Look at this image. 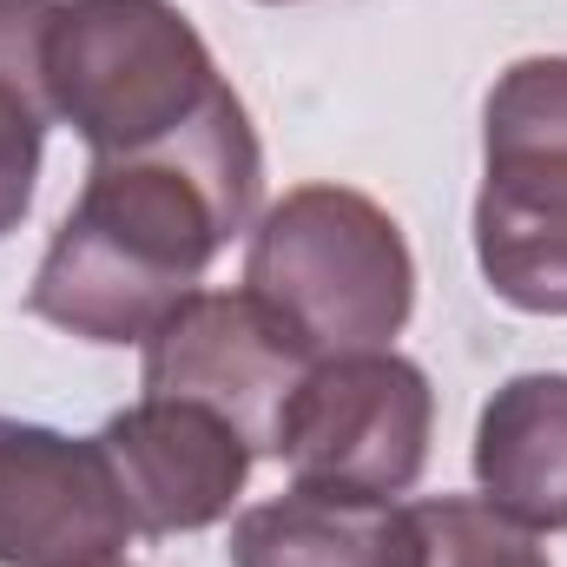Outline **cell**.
<instances>
[{"label":"cell","instance_id":"4fadbf2b","mask_svg":"<svg viewBox=\"0 0 567 567\" xmlns=\"http://www.w3.org/2000/svg\"><path fill=\"white\" fill-rule=\"evenodd\" d=\"M265 7H284V0H265Z\"/></svg>","mask_w":567,"mask_h":567},{"label":"cell","instance_id":"30bf717a","mask_svg":"<svg viewBox=\"0 0 567 567\" xmlns=\"http://www.w3.org/2000/svg\"><path fill=\"white\" fill-rule=\"evenodd\" d=\"M475 488L528 535L567 528V370H522L482 403Z\"/></svg>","mask_w":567,"mask_h":567},{"label":"cell","instance_id":"5b68a950","mask_svg":"<svg viewBox=\"0 0 567 567\" xmlns=\"http://www.w3.org/2000/svg\"><path fill=\"white\" fill-rule=\"evenodd\" d=\"M429 435H435V390L423 363L396 350H350L310 363L284 416L278 462L303 488L396 502L423 482Z\"/></svg>","mask_w":567,"mask_h":567},{"label":"cell","instance_id":"8992f818","mask_svg":"<svg viewBox=\"0 0 567 567\" xmlns=\"http://www.w3.org/2000/svg\"><path fill=\"white\" fill-rule=\"evenodd\" d=\"M310 350L284 330L251 290H192L145 337L140 390L178 396L238 429L251 455L284 449V416L310 377Z\"/></svg>","mask_w":567,"mask_h":567},{"label":"cell","instance_id":"6da1fadb","mask_svg":"<svg viewBox=\"0 0 567 567\" xmlns=\"http://www.w3.org/2000/svg\"><path fill=\"white\" fill-rule=\"evenodd\" d=\"M258 185V126L231 86L172 140L100 152L27 284V310L100 350L145 343L251 225Z\"/></svg>","mask_w":567,"mask_h":567},{"label":"cell","instance_id":"7c38bea8","mask_svg":"<svg viewBox=\"0 0 567 567\" xmlns=\"http://www.w3.org/2000/svg\"><path fill=\"white\" fill-rule=\"evenodd\" d=\"M416 515H423L429 567H555L528 528L495 515L482 495H435L416 502Z\"/></svg>","mask_w":567,"mask_h":567},{"label":"cell","instance_id":"ba28073f","mask_svg":"<svg viewBox=\"0 0 567 567\" xmlns=\"http://www.w3.org/2000/svg\"><path fill=\"white\" fill-rule=\"evenodd\" d=\"M100 449L113 462V482L126 495V515L140 535H198L225 522L251 482V442L225 416L178 403V396H140L133 410L106 416Z\"/></svg>","mask_w":567,"mask_h":567},{"label":"cell","instance_id":"5bb4252c","mask_svg":"<svg viewBox=\"0 0 567 567\" xmlns=\"http://www.w3.org/2000/svg\"><path fill=\"white\" fill-rule=\"evenodd\" d=\"M113 567H133V561H113Z\"/></svg>","mask_w":567,"mask_h":567},{"label":"cell","instance_id":"8fae6325","mask_svg":"<svg viewBox=\"0 0 567 567\" xmlns=\"http://www.w3.org/2000/svg\"><path fill=\"white\" fill-rule=\"evenodd\" d=\"M47 20H53V0H0V245L20 231L33 205L40 152L53 126Z\"/></svg>","mask_w":567,"mask_h":567},{"label":"cell","instance_id":"3957f363","mask_svg":"<svg viewBox=\"0 0 567 567\" xmlns=\"http://www.w3.org/2000/svg\"><path fill=\"white\" fill-rule=\"evenodd\" d=\"M231 80L172 0H53L47 93L86 152H140L192 126Z\"/></svg>","mask_w":567,"mask_h":567},{"label":"cell","instance_id":"7a4b0ae2","mask_svg":"<svg viewBox=\"0 0 567 567\" xmlns=\"http://www.w3.org/2000/svg\"><path fill=\"white\" fill-rule=\"evenodd\" d=\"M245 290L323 363L403 337L416 310V258L377 198L350 185H297L251 231Z\"/></svg>","mask_w":567,"mask_h":567},{"label":"cell","instance_id":"9c48e42d","mask_svg":"<svg viewBox=\"0 0 567 567\" xmlns=\"http://www.w3.org/2000/svg\"><path fill=\"white\" fill-rule=\"evenodd\" d=\"M231 567H429V542L403 502L290 482V495L231 522Z\"/></svg>","mask_w":567,"mask_h":567},{"label":"cell","instance_id":"52a82bcc","mask_svg":"<svg viewBox=\"0 0 567 567\" xmlns=\"http://www.w3.org/2000/svg\"><path fill=\"white\" fill-rule=\"evenodd\" d=\"M133 535L100 435L0 416V567H113Z\"/></svg>","mask_w":567,"mask_h":567},{"label":"cell","instance_id":"277c9868","mask_svg":"<svg viewBox=\"0 0 567 567\" xmlns=\"http://www.w3.org/2000/svg\"><path fill=\"white\" fill-rule=\"evenodd\" d=\"M475 265L508 310L567 317V53H528L488 86Z\"/></svg>","mask_w":567,"mask_h":567}]
</instances>
